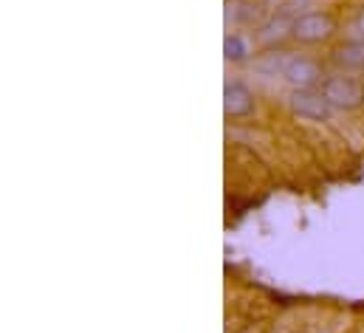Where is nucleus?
Returning <instances> with one entry per match:
<instances>
[{"label": "nucleus", "mask_w": 364, "mask_h": 333, "mask_svg": "<svg viewBox=\"0 0 364 333\" xmlns=\"http://www.w3.org/2000/svg\"><path fill=\"white\" fill-rule=\"evenodd\" d=\"M336 31V20L333 14L328 11H308V14H299L291 26V37L296 43H305V46H316V43H325L331 34Z\"/></svg>", "instance_id": "f03ea898"}, {"label": "nucleus", "mask_w": 364, "mask_h": 333, "mask_svg": "<svg viewBox=\"0 0 364 333\" xmlns=\"http://www.w3.org/2000/svg\"><path fill=\"white\" fill-rule=\"evenodd\" d=\"M279 74L285 77V83L294 85V90H296V88H316L319 83H325V80H322V68H319V63L311 60V57H302V54L285 57Z\"/></svg>", "instance_id": "20e7f679"}, {"label": "nucleus", "mask_w": 364, "mask_h": 333, "mask_svg": "<svg viewBox=\"0 0 364 333\" xmlns=\"http://www.w3.org/2000/svg\"><path fill=\"white\" fill-rule=\"evenodd\" d=\"M249 40L243 34H229L226 37V60L229 63H246L249 60Z\"/></svg>", "instance_id": "0eeeda50"}, {"label": "nucleus", "mask_w": 364, "mask_h": 333, "mask_svg": "<svg viewBox=\"0 0 364 333\" xmlns=\"http://www.w3.org/2000/svg\"><path fill=\"white\" fill-rule=\"evenodd\" d=\"M255 113V93L243 83L226 85V116L229 119H246Z\"/></svg>", "instance_id": "39448f33"}, {"label": "nucleus", "mask_w": 364, "mask_h": 333, "mask_svg": "<svg viewBox=\"0 0 364 333\" xmlns=\"http://www.w3.org/2000/svg\"><path fill=\"white\" fill-rule=\"evenodd\" d=\"M288 107L299 116V119H308V122H325L331 116V102L325 99L322 90L316 88H296L291 96H288Z\"/></svg>", "instance_id": "7ed1b4c3"}, {"label": "nucleus", "mask_w": 364, "mask_h": 333, "mask_svg": "<svg viewBox=\"0 0 364 333\" xmlns=\"http://www.w3.org/2000/svg\"><path fill=\"white\" fill-rule=\"evenodd\" d=\"M333 63L345 71H364V40H350L333 51Z\"/></svg>", "instance_id": "423d86ee"}, {"label": "nucleus", "mask_w": 364, "mask_h": 333, "mask_svg": "<svg viewBox=\"0 0 364 333\" xmlns=\"http://www.w3.org/2000/svg\"><path fill=\"white\" fill-rule=\"evenodd\" d=\"M356 28H359V31L364 34V11L359 14V17H356Z\"/></svg>", "instance_id": "1a4fd4ad"}, {"label": "nucleus", "mask_w": 364, "mask_h": 333, "mask_svg": "<svg viewBox=\"0 0 364 333\" xmlns=\"http://www.w3.org/2000/svg\"><path fill=\"white\" fill-rule=\"evenodd\" d=\"M319 90L325 93V99L331 102L333 110H359L364 105V83L353 74L328 77Z\"/></svg>", "instance_id": "f257e3e1"}, {"label": "nucleus", "mask_w": 364, "mask_h": 333, "mask_svg": "<svg viewBox=\"0 0 364 333\" xmlns=\"http://www.w3.org/2000/svg\"><path fill=\"white\" fill-rule=\"evenodd\" d=\"M291 26H294V23H285L282 17H274L272 23H266V26L260 28V40H263L266 46H272L274 40H282L285 34H291Z\"/></svg>", "instance_id": "6e6552de"}]
</instances>
